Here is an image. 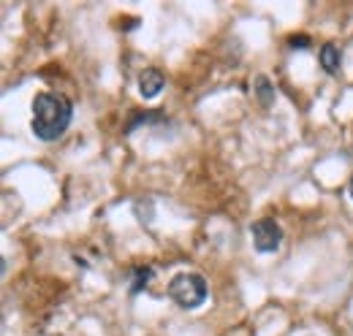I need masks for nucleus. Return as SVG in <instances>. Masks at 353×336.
<instances>
[{
    "mask_svg": "<svg viewBox=\"0 0 353 336\" xmlns=\"http://www.w3.org/2000/svg\"><path fill=\"white\" fill-rule=\"evenodd\" d=\"M74 109L63 92H41L33 101V133L41 141H57L71 125Z\"/></svg>",
    "mask_w": 353,
    "mask_h": 336,
    "instance_id": "obj_1",
    "label": "nucleus"
},
{
    "mask_svg": "<svg viewBox=\"0 0 353 336\" xmlns=\"http://www.w3.org/2000/svg\"><path fill=\"white\" fill-rule=\"evenodd\" d=\"M169 295H172V301H174L176 306L196 309L207 298V282H204L201 274H193V271L176 274L174 280H172V285H169Z\"/></svg>",
    "mask_w": 353,
    "mask_h": 336,
    "instance_id": "obj_2",
    "label": "nucleus"
},
{
    "mask_svg": "<svg viewBox=\"0 0 353 336\" xmlns=\"http://www.w3.org/2000/svg\"><path fill=\"white\" fill-rule=\"evenodd\" d=\"M253 244L259 252H277L280 244H283V228L272 220V217H264L259 222H253Z\"/></svg>",
    "mask_w": 353,
    "mask_h": 336,
    "instance_id": "obj_3",
    "label": "nucleus"
},
{
    "mask_svg": "<svg viewBox=\"0 0 353 336\" xmlns=\"http://www.w3.org/2000/svg\"><path fill=\"white\" fill-rule=\"evenodd\" d=\"M163 87H166V79H163V74H161V71L147 68V71H141V74H139V95H141V98L152 101V98H158V95H161V90H163Z\"/></svg>",
    "mask_w": 353,
    "mask_h": 336,
    "instance_id": "obj_4",
    "label": "nucleus"
},
{
    "mask_svg": "<svg viewBox=\"0 0 353 336\" xmlns=\"http://www.w3.org/2000/svg\"><path fill=\"white\" fill-rule=\"evenodd\" d=\"M321 65H323L326 74H340L343 52H340L334 43H323V46H321Z\"/></svg>",
    "mask_w": 353,
    "mask_h": 336,
    "instance_id": "obj_5",
    "label": "nucleus"
},
{
    "mask_svg": "<svg viewBox=\"0 0 353 336\" xmlns=\"http://www.w3.org/2000/svg\"><path fill=\"white\" fill-rule=\"evenodd\" d=\"M256 84H259V87H256V92H259L261 103H264V106H269V103H272V98H274V90H272L269 79H266V76H259V79H256Z\"/></svg>",
    "mask_w": 353,
    "mask_h": 336,
    "instance_id": "obj_6",
    "label": "nucleus"
},
{
    "mask_svg": "<svg viewBox=\"0 0 353 336\" xmlns=\"http://www.w3.org/2000/svg\"><path fill=\"white\" fill-rule=\"evenodd\" d=\"M150 277H152V269H139V271H136V280H133V285H131V293L144 291V288L150 285Z\"/></svg>",
    "mask_w": 353,
    "mask_h": 336,
    "instance_id": "obj_7",
    "label": "nucleus"
},
{
    "mask_svg": "<svg viewBox=\"0 0 353 336\" xmlns=\"http://www.w3.org/2000/svg\"><path fill=\"white\" fill-rule=\"evenodd\" d=\"M288 46H291V49H307L310 39H307V36H294V39L288 41Z\"/></svg>",
    "mask_w": 353,
    "mask_h": 336,
    "instance_id": "obj_8",
    "label": "nucleus"
},
{
    "mask_svg": "<svg viewBox=\"0 0 353 336\" xmlns=\"http://www.w3.org/2000/svg\"><path fill=\"white\" fill-rule=\"evenodd\" d=\"M348 193H351V198H353V176H351V182H348Z\"/></svg>",
    "mask_w": 353,
    "mask_h": 336,
    "instance_id": "obj_9",
    "label": "nucleus"
}]
</instances>
